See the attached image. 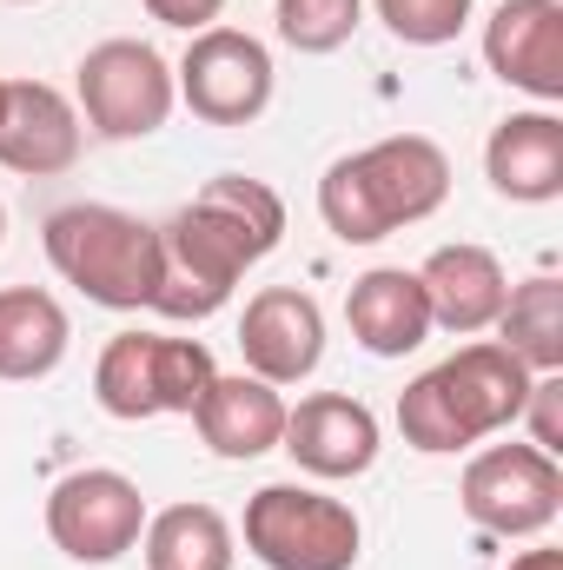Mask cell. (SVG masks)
Returning a JSON list of instances; mask_svg holds the SVG:
<instances>
[{
    "label": "cell",
    "mask_w": 563,
    "mask_h": 570,
    "mask_svg": "<svg viewBox=\"0 0 563 570\" xmlns=\"http://www.w3.org/2000/svg\"><path fill=\"white\" fill-rule=\"evenodd\" d=\"M179 87L159 47L146 40H100L80 60V120L100 140H146L172 120Z\"/></svg>",
    "instance_id": "obj_6"
},
{
    "label": "cell",
    "mask_w": 563,
    "mask_h": 570,
    "mask_svg": "<svg viewBox=\"0 0 563 570\" xmlns=\"http://www.w3.org/2000/svg\"><path fill=\"white\" fill-rule=\"evenodd\" d=\"M192 425L219 458H266L285 438V399L279 385H266L253 372H219L206 385V399L192 405Z\"/></svg>",
    "instance_id": "obj_17"
},
{
    "label": "cell",
    "mask_w": 563,
    "mask_h": 570,
    "mask_svg": "<svg viewBox=\"0 0 563 570\" xmlns=\"http://www.w3.org/2000/svg\"><path fill=\"white\" fill-rule=\"evenodd\" d=\"M279 239H285V199L266 179H246V173L206 179V193L159 226L166 266H159L152 312L192 318V325L213 318L233 298V285L246 279V266L279 253Z\"/></svg>",
    "instance_id": "obj_1"
},
{
    "label": "cell",
    "mask_w": 563,
    "mask_h": 570,
    "mask_svg": "<svg viewBox=\"0 0 563 570\" xmlns=\"http://www.w3.org/2000/svg\"><path fill=\"white\" fill-rule=\"evenodd\" d=\"M365 524L312 484H259L246 498V551L266 570H352Z\"/></svg>",
    "instance_id": "obj_5"
},
{
    "label": "cell",
    "mask_w": 563,
    "mask_h": 570,
    "mask_svg": "<svg viewBox=\"0 0 563 570\" xmlns=\"http://www.w3.org/2000/svg\"><path fill=\"white\" fill-rule=\"evenodd\" d=\"M484 67L531 94L537 107L563 100V0H497L484 20Z\"/></svg>",
    "instance_id": "obj_11"
},
{
    "label": "cell",
    "mask_w": 563,
    "mask_h": 570,
    "mask_svg": "<svg viewBox=\"0 0 563 570\" xmlns=\"http://www.w3.org/2000/svg\"><path fill=\"white\" fill-rule=\"evenodd\" d=\"M531 379L537 372H524L497 338H477V345L451 352L444 365H431L424 379H412L398 392V431L424 458L484 444V438H497V431H511L524 419Z\"/></svg>",
    "instance_id": "obj_3"
},
{
    "label": "cell",
    "mask_w": 563,
    "mask_h": 570,
    "mask_svg": "<svg viewBox=\"0 0 563 570\" xmlns=\"http://www.w3.org/2000/svg\"><path fill=\"white\" fill-rule=\"evenodd\" d=\"M146 531V498L127 471H67L47 491V538L73 558V564H113L127 551H140Z\"/></svg>",
    "instance_id": "obj_9"
},
{
    "label": "cell",
    "mask_w": 563,
    "mask_h": 570,
    "mask_svg": "<svg viewBox=\"0 0 563 570\" xmlns=\"http://www.w3.org/2000/svg\"><path fill=\"white\" fill-rule=\"evenodd\" d=\"M418 285H424V305H431V325L471 338V332H491L497 312H504V259L491 246H437L431 259L418 266Z\"/></svg>",
    "instance_id": "obj_14"
},
{
    "label": "cell",
    "mask_w": 563,
    "mask_h": 570,
    "mask_svg": "<svg viewBox=\"0 0 563 570\" xmlns=\"http://www.w3.org/2000/svg\"><path fill=\"white\" fill-rule=\"evenodd\" d=\"M213 379H219V365H213V352H206L199 338H166V332H152V405H159V412L192 419V405L206 399Z\"/></svg>",
    "instance_id": "obj_22"
},
{
    "label": "cell",
    "mask_w": 563,
    "mask_h": 570,
    "mask_svg": "<svg viewBox=\"0 0 563 570\" xmlns=\"http://www.w3.org/2000/svg\"><path fill=\"white\" fill-rule=\"evenodd\" d=\"M93 399H100L107 419H127V425L159 419V405H152V332L107 338V352L93 365Z\"/></svg>",
    "instance_id": "obj_21"
},
{
    "label": "cell",
    "mask_w": 563,
    "mask_h": 570,
    "mask_svg": "<svg viewBox=\"0 0 563 570\" xmlns=\"http://www.w3.org/2000/svg\"><path fill=\"white\" fill-rule=\"evenodd\" d=\"M345 325L372 358H405L431 338V305H424L418 273L405 266H372L345 292Z\"/></svg>",
    "instance_id": "obj_16"
},
{
    "label": "cell",
    "mask_w": 563,
    "mask_h": 570,
    "mask_svg": "<svg viewBox=\"0 0 563 570\" xmlns=\"http://www.w3.org/2000/svg\"><path fill=\"white\" fill-rule=\"evenodd\" d=\"M524 419H531V444L557 458V451H563V379H557V372H537V379H531Z\"/></svg>",
    "instance_id": "obj_25"
},
{
    "label": "cell",
    "mask_w": 563,
    "mask_h": 570,
    "mask_svg": "<svg viewBox=\"0 0 563 570\" xmlns=\"http://www.w3.org/2000/svg\"><path fill=\"white\" fill-rule=\"evenodd\" d=\"M451 193V159L424 134H392L325 166L318 179V219L345 246H378L398 226H418Z\"/></svg>",
    "instance_id": "obj_2"
},
{
    "label": "cell",
    "mask_w": 563,
    "mask_h": 570,
    "mask_svg": "<svg viewBox=\"0 0 563 570\" xmlns=\"http://www.w3.org/2000/svg\"><path fill=\"white\" fill-rule=\"evenodd\" d=\"M40 246H47V259H53L60 279L80 285L107 312H140V305H152V292H159L166 253H159V226H146L140 213L80 199V206L47 213Z\"/></svg>",
    "instance_id": "obj_4"
},
{
    "label": "cell",
    "mask_w": 563,
    "mask_h": 570,
    "mask_svg": "<svg viewBox=\"0 0 563 570\" xmlns=\"http://www.w3.org/2000/svg\"><path fill=\"white\" fill-rule=\"evenodd\" d=\"M378 20L405 47H451L471 27V0H378Z\"/></svg>",
    "instance_id": "obj_24"
},
{
    "label": "cell",
    "mask_w": 563,
    "mask_h": 570,
    "mask_svg": "<svg viewBox=\"0 0 563 570\" xmlns=\"http://www.w3.org/2000/svg\"><path fill=\"white\" fill-rule=\"evenodd\" d=\"M67 305L40 285H0V379L7 385H33L47 372H60L67 358Z\"/></svg>",
    "instance_id": "obj_18"
},
{
    "label": "cell",
    "mask_w": 563,
    "mask_h": 570,
    "mask_svg": "<svg viewBox=\"0 0 563 570\" xmlns=\"http://www.w3.org/2000/svg\"><path fill=\"white\" fill-rule=\"evenodd\" d=\"M279 451L305 478H365L378 464V419L372 405L345 399V392H312L298 405H285V438Z\"/></svg>",
    "instance_id": "obj_12"
},
{
    "label": "cell",
    "mask_w": 563,
    "mask_h": 570,
    "mask_svg": "<svg viewBox=\"0 0 563 570\" xmlns=\"http://www.w3.org/2000/svg\"><path fill=\"white\" fill-rule=\"evenodd\" d=\"M484 173L504 199L517 206H551L563 193V120L551 107H531V114H511L491 127L484 140Z\"/></svg>",
    "instance_id": "obj_15"
},
{
    "label": "cell",
    "mask_w": 563,
    "mask_h": 570,
    "mask_svg": "<svg viewBox=\"0 0 563 570\" xmlns=\"http://www.w3.org/2000/svg\"><path fill=\"white\" fill-rule=\"evenodd\" d=\"M457 504L491 538H544L563 511V471L537 444H491L464 464Z\"/></svg>",
    "instance_id": "obj_7"
},
{
    "label": "cell",
    "mask_w": 563,
    "mask_h": 570,
    "mask_svg": "<svg viewBox=\"0 0 563 570\" xmlns=\"http://www.w3.org/2000/svg\"><path fill=\"white\" fill-rule=\"evenodd\" d=\"M273 20H279L285 47H298V53H338L358 33L365 0H279Z\"/></svg>",
    "instance_id": "obj_23"
},
{
    "label": "cell",
    "mask_w": 563,
    "mask_h": 570,
    "mask_svg": "<svg viewBox=\"0 0 563 570\" xmlns=\"http://www.w3.org/2000/svg\"><path fill=\"white\" fill-rule=\"evenodd\" d=\"M0 239H7V206H0Z\"/></svg>",
    "instance_id": "obj_28"
},
{
    "label": "cell",
    "mask_w": 563,
    "mask_h": 570,
    "mask_svg": "<svg viewBox=\"0 0 563 570\" xmlns=\"http://www.w3.org/2000/svg\"><path fill=\"white\" fill-rule=\"evenodd\" d=\"M239 358L253 379L266 385H305L325 358V312L312 292L298 285H266L246 298V318H239Z\"/></svg>",
    "instance_id": "obj_10"
},
{
    "label": "cell",
    "mask_w": 563,
    "mask_h": 570,
    "mask_svg": "<svg viewBox=\"0 0 563 570\" xmlns=\"http://www.w3.org/2000/svg\"><path fill=\"white\" fill-rule=\"evenodd\" d=\"M140 7L159 27H179V33H206V27H219V13H226V0H140Z\"/></svg>",
    "instance_id": "obj_26"
},
{
    "label": "cell",
    "mask_w": 563,
    "mask_h": 570,
    "mask_svg": "<svg viewBox=\"0 0 563 570\" xmlns=\"http://www.w3.org/2000/svg\"><path fill=\"white\" fill-rule=\"evenodd\" d=\"M80 159V107L47 80H0V166L53 179Z\"/></svg>",
    "instance_id": "obj_13"
},
{
    "label": "cell",
    "mask_w": 563,
    "mask_h": 570,
    "mask_svg": "<svg viewBox=\"0 0 563 570\" xmlns=\"http://www.w3.org/2000/svg\"><path fill=\"white\" fill-rule=\"evenodd\" d=\"M273 53L266 40L239 33V27H206L192 33L186 60L172 67V87L179 100L192 107V120L206 127H253L266 107H273Z\"/></svg>",
    "instance_id": "obj_8"
},
{
    "label": "cell",
    "mask_w": 563,
    "mask_h": 570,
    "mask_svg": "<svg viewBox=\"0 0 563 570\" xmlns=\"http://www.w3.org/2000/svg\"><path fill=\"white\" fill-rule=\"evenodd\" d=\"M0 7H33V0H0Z\"/></svg>",
    "instance_id": "obj_29"
},
{
    "label": "cell",
    "mask_w": 563,
    "mask_h": 570,
    "mask_svg": "<svg viewBox=\"0 0 563 570\" xmlns=\"http://www.w3.org/2000/svg\"><path fill=\"white\" fill-rule=\"evenodd\" d=\"M511 570H563V551H524L511 558Z\"/></svg>",
    "instance_id": "obj_27"
},
{
    "label": "cell",
    "mask_w": 563,
    "mask_h": 570,
    "mask_svg": "<svg viewBox=\"0 0 563 570\" xmlns=\"http://www.w3.org/2000/svg\"><path fill=\"white\" fill-rule=\"evenodd\" d=\"M146 570H233V524L213 504H166L140 531Z\"/></svg>",
    "instance_id": "obj_19"
},
{
    "label": "cell",
    "mask_w": 563,
    "mask_h": 570,
    "mask_svg": "<svg viewBox=\"0 0 563 570\" xmlns=\"http://www.w3.org/2000/svg\"><path fill=\"white\" fill-rule=\"evenodd\" d=\"M497 345L524 372H563V285L551 273L511 285L497 312Z\"/></svg>",
    "instance_id": "obj_20"
}]
</instances>
